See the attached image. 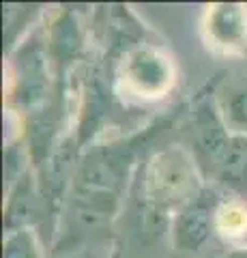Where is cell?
<instances>
[{
	"instance_id": "obj_1",
	"label": "cell",
	"mask_w": 247,
	"mask_h": 258,
	"mask_svg": "<svg viewBox=\"0 0 247 258\" xmlns=\"http://www.w3.org/2000/svg\"><path fill=\"white\" fill-rule=\"evenodd\" d=\"M179 112L166 114L123 138L95 142L79 153L65 200L71 217L82 228L112 224L121 209L131 172L140 166L142 151L157 134L168 132L174 118H179Z\"/></svg>"
},
{
	"instance_id": "obj_2",
	"label": "cell",
	"mask_w": 247,
	"mask_h": 258,
	"mask_svg": "<svg viewBox=\"0 0 247 258\" xmlns=\"http://www.w3.org/2000/svg\"><path fill=\"white\" fill-rule=\"evenodd\" d=\"M140 224L155 232L204 187L198 161L181 144H166L140 166Z\"/></svg>"
},
{
	"instance_id": "obj_3",
	"label": "cell",
	"mask_w": 247,
	"mask_h": 258,
	"mask_svg": "<svg viewBox=\"0 0 247 258\" xmlns=\"http://www.w3.org/2000/svg\"><path fill=\"white\" fill-rule=\"evenodd\" d=\"M116 95L140 103L166 99L177 86V64L172 56L157 43H127L114 54L112 60Z\"/></svg>"
},
{
	"instance_id": "obj_4",
	"label": "cell",
	"mask_w": 247,
	"mask_h": 258,
	"mask_svg": "<svg viewBox=\"0 0 247 258\" xmlns=\"http://www.w3.org/2000/svg\"><path fill=\"white\" fill-rule=\"evenodd\" d=\"M45 39L56 82L67 91V78L73 64L84 56L89 41L86 28L73 7H58L52 11V18L45 22Z\"/></svg>"
},
{
	"instance_id": "obj_5",
	"label": "cell",
	"mask_w": 247,
	"mask_h": 258,
	"mask_svg": "<svg viewBox=\"0 0 247 258\" xmlns=\"http://www.w3.org/2000/svg\"><path fill=\"white\" fill-rule=\"evenodd\" d=\"M200 32L202 41L213 54L243 58L247 56V5H206L200 20Z\"/></svg>"
},
{
	"instance_id": "obj_6",
	"label": "cell",
	"mask_w": 247,
	"mask_h": 258,
	"mask_svg": "<svg viewBox=\"0 0 247 258\" xmlns=\"http://www.w3.org/2000/svg\"><path fill=\"white\" fill-rule=\"evenodd\" d=\"M221 194L217 189L204 187L187 205H183L174 213L170 222V237L174 249L183 254H196L204 243L215 235V211L221 203Z\"/></svg>"
},
{
	"instance_id": "obj_7",
	"label": "cell",
	"mask_w": 247,
	"mask_h": 258,
	"mask_svg": "<svg viewBox=\"0 0 247 258\" xmlns=\"http://www.w3.org/2000/svg\"><path fill=\"white\" fill-rule=\"evenodd\" d=\"M215 106L228 134L247 138V78L215 88Z\"/></svg>"
},
{
	"instance_id": "obj_8",
	"label": "cell",
	"mask_w": 247,
	"mask_h": 258,
	"mask_svg": "<svg viewBox=\"0 0 247 258\" xmlns=\"http://www.w3.org/2000/svg\"><path fill=\"white\" fill-rule=\"evenodd\" d=\"M215 235L226 241H236L247 235V198H221L215 211Z\"/></svg>"
},
{
	"instance_id": "obj_9",
	"label": "cell",
	"mask_w": 247,
	"mask_h": 258,
	"mask_svg": "<svg viewBox=\"0 0 247 258\" xmlns=\"http://www.w3.org/2000/svg\"><path fill=\"white\" fill-rule=\"evenodd\" d=\"M3 258H43L41 237L33 226H20L5 232Z\"/></svg>"
},
{
	"instance_id": "obj_10",
	"label": "cell",
	"mask_w": 247,
	"mask_h": 258,
	"mask_svg": "<svg viewBox=\"0 0 247 258\" xmlns=\"http://www.w3.org/2000/svg\"><path fill=\"white\" fill-rule=\"evenodd\" d=\"M224 258H247V245H236V247H230L228 252L224 254Z\"/></svg>"
},
{
	"instance_id": "obj_11",
	"label": "cell",
	"mask_w": 247,
	"mask_h": 258,
	"mask_svg": "<svg viewBox=\"0 0 247 258\" xmlns=\"http://www.w3.org/2000/svg\"><path fill=\"white\" fill-rule=\"evenodd\" d=\"M108 258H123V249L118 247V245H114V247H112V252L108 254Z\"/></svg>"
}]
</instances>
